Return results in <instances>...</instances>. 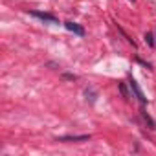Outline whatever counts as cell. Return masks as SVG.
I'll return each instance as SVG.
<instances>
[{
	"label": "cell",
	"instance_id": "cell-4",
	"mask_svg": "<svg viewBox=\"0 0 156 156\" xmlns=\"http://www.w3.org/2000/svg\"><path fill=\"white\" fill-rule=\"evenodd\" d=\"M130 88L134 90V94H136V98L141 101V103H145V96H143V92L140 90V87H138V83L134 81V79H130Z\"/></svg>",
	"mask_w": 156,
	"mask_h": 156
},
{
	"label": "cell",
	"instance_id": "cell-3",
	"mask_svg": "<svg viewBox=\"0 0 156 156\" xmlns=\"http://www.w3.org/2000/svg\"><path fill=\"white\" fill-rule=\"evenodd\" d=\"M90 136H62L57 138V141H88Z\"/></svg>",
	"mask_w": 156,
	"mask_h": 156
},
{
	"label": "cell",
	"instance_id": "cell-1",
	"mask_svg": "<svg viewBox=\"0 0 156 156\" xmlns=\"http://www.w3.org/2000/svg\"><path fill=\"white\" fill-rule=\"evenodd\" d=\"M64 28L68 30V31H72V33H75V35H79V37H83L85 35V30L79 26V24H75V22H64Z\"/></svg>",
	"mask_w": 156,
	"mask_h": 156
},
{
	"label": "cell",
	"instance_id": "cell-5",
	"mask_svg": "<svg viewBox=\"0 0 156 156\" xmlns=\"http://www.w3.org/2000/svg\"><path fill=\"white\" fill-rule=\"evenodd\" d=\"M145 41H147V42H149V44H151V46H152V44H154V37H152V35H151V33H147V35H145Z\"/></svg>",
	"mask_w": 156,
	"mask_h": 156
},
{
	"label": "cell",
	"instance_id": "cell-2",
	"mask_svg": "<svg viewBox=\"0 0 156 156\" xmlns=\"http://www.w3.org/2000/svg\"><path fill=\"white\" fill-rule=\"evenodd\" d=\"M31 15L33 17H37V19H41V20H46V22H51V24H59V20L53 17V15H50V13H41V11H31Z\"/></svg>",
	"mask_w": 156,
	"mask_h": 156
},
{
	"label": "cell",
	"instance_id": "cell-6",
	"mask_svg": "<svg viewBox=\"0 0 156 156\" xmlns=\"http://www.w3.org/2000/svg\"><path fill=\"white\" fill-rule=\"evenodd\" d=\"M132 2H134V0H132Z\"/></svg>",
	"mask_w": 156,
	"mask_h": 156
}]
</instances>
